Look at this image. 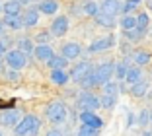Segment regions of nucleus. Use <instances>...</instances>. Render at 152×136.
I'll list each match as a JSON object with an SVG mask.
<instances>
[{
	"label": "nucleus",
	"instance_id": "1",
	"mask_svg": "<svg viewBox=\"0 0 152 136\" xmlns=\"http://www.w3.org/2000/svg\"><path fill=\"white\" fill-rule=\"evenodd\" d=\"M41 128V121L35 115H26L18 121V124L14 127V134L16 136H37Z\"/></svg>",
	"mask_w": 152,
	"mask_h": 136
},
{
	"label": "nucleus",
	"instance_id": "2",
	"mask_svg": "<svg viewBox=\"0 0 152 136\" xmlns=\"http://www.w3.org/2000/svg\"><path fill=\"white\" fill-rule=\"evenodd\" d=\"M45 115L53 124H63L66 121V115H68V109L63 101H51L49 105L45 107Z\"/></svg>",
	"mask_w": 152,
	"mask_h": 136
},
{
	"label": "nucleus",
	"instance_id": "3",
	"mask_svg": "<svg viewBox=\"0 0 152 136\" xmlns=\"http://www.w3.org/2000/svg\"><path fill=\"white\" fill-rule=\"evenodd\" d=\"M113 68H115V62H113V60H105V62H102V64H98L96 68H92L96 86L107 84L109 78H113Z\"/></svg>",
	"mask_w": 152,
	"mask_h": 136
},
{
	"label": "nucleus",
	"instance_id": "4",
	"mask_svg": "<svg viewBox=\"0 0 152 136\" xmlns=\"http://www.w3.org/2000/svg\"><path fill=\"white\" fill-rule=\"evenodd\" d=\"M4 64H8V68L12 70H22L27 64V55L20 49H8V53L4 55Z\"/></svg>",
	"mask_w": 152,
	"mask_h": 136
},
{
	"label": "nucleus",
	"instance_id": "5",
	"mask_svg": "<svg viewBox=\"0 0 152 136\" xmlns=\"http://www.w3.org/2000/svg\"><path fill=\"white\" fill-rule=\"evenodd\" d=\"M76 109L80 111H92V113H96V109H99V99L94 95V93L90 92H84L78 95V99H76Z\"/></svg>",
	"mask_w": 152,
	"mask_h": 136
},
{
	"label": "nucleus",
	"instance_id": "6",
	"mask_svg": "<svg viewBox=\"0 0 152 136\" xmlns=\"http://www.w3.org/2000/svg\"><path fill=\"white\" fill-rule=\"evenodd\" d=\"M22 119V113H20V109H6L0 113V124L6 128H14L16 124H18V121Z\"/></svg>",
	"mask_w": 152,
	"mask_h": 136
},
{
	"label": "nucleus",
	"instance_id": "7",
	"mask_svg": "<svg viewBox=\"0 0 152 136\" xmlns=\"http://www.w3.org/2000/svg\"><path fill=\"white\" fill-rule=\"evenodd\" d=\"M68 31V18L66 16H57V18L53 20V23H51V35L53 37H63L66 35Z\"/></svg>",
	"mask_w": 152,
	"mask_h": 136
},
{
	"label": "nucleus",
	"instance_id": "8",
	"mask_svg": "<svg viewBox=\"0 0 152 136\" xmlns=\"http://www.w3.org/2000/svg\"><path fill=\"white\" fill-rule=\"evenodd\" d=\"M92 70V64H90V60H82V62H78L76 66H72V70H70V74H68V78L70 80H74V82H80L82 78H84L88 72Z\"/></svg>",
	"mask_w": 152,
	"mask_h": 136
},
{
	"label": "nucleus",
	"instance_id": "9",
	"mask_svg": "<svg viewBox=\"0 0 152 136\" xmlns=\"http://www.w3.org/2000/svg\"><path fill=\"white\" fill-rule=\"evenodd\" d=\"M115 45V37L113 35H109V37H102V39H96L94 43L88 47V53H102V51H105V49H109V47H113Z\"/></svg>",
	"mask_w": 152,
	"mask_h": 136
},
{
	"label": "nucleus",
	"instance_id": "10",
	"mask_svg": "<svg viewBox=\"0 0 152 136\" xmlns=\"http://www.w3.org/2000/svg\"><path fill=\"white\" fill-rule=\"evenodd\" d=\"M80 121H82V124L92 127V128H98V130L103 127V121L96 113H92V111H80Z\"/></svg>",
	"mask_w": 152,
	"mask_h": 136
},
{
	"label": "nucleus",
	"instance_id": "11",
	"mask_svg": "<svg viewBox=\"0 0 152 136\" xmlns=\"http://www.w3.org/2000/svg\"><path fill=\"white\" fill-rule=\"evenodd\" d=\"M33 55H35L37 60L47 62L55 55V51H53V47H51L49 43H41V45H37V47H33Z\"/></svg>",
	"mask_w": 152,
	"mask_h": 136
},
{
	"label": "nucleus",
	"instance_id": "12",
	"mask_svg": "<svg viewBox=\"0 0 152 136\" xmlns=\"http://www.w3.org/2000/svg\"><path fill=\"white\" fill-rule=\"evenodd\" d=\"M82 53V47L78 43H74V41H70V43H64L63 49H61V55H63L64 58H68V60H72V58H78Z\"/></svg>",
	"mask_w": 152,
	"mask_h": 136
},
{
	"label": "nucleus",
	"instance_id": "13",
	"mask_svg": "<svg viewBox=\"0 0 152 136\" xmlns=\"http://www.w3.org/2000/svg\"><path fill=\"white\" fill-rule=\"evenodd\" d=\"M99 12L109 14V16H113V18H115L117 14L121 12V2H119V0H103Z\"/></svg>",
	"mask_w": 152,
	"mask_h": 136
},
{
	"label": "nucleus",
	"instance_id": "14",
	"mask_svg": "<svg viewBox=\"0 0 152 136\" xmlns=\"http://www.w3.org/2000/svg\"><path fill=\"white\" fill-rule=\"evenodd\" d=\"M22 22H23V27H33L37 25V22H39V10L37 8H29L23 12L22 16Z\"/></svg>",
	"mask_w": 152,
	"mask_h": 136
},
{
	"label": "nucleus",
	"instance_id": "15",
	"mask_svg": "<svg viewBox=\"0 0 152 136\" xmlns=\"http://www.w3.org/2000/svg\"><path fill=\"white\" fill-rule=\"evenodd\" d=\"M45 64L49 66L51 70H64V68L68 66V58H64L63 55H53Z\"/></svg>",
	"mask_w": 152,
	"mask_h": 136
},
{
	"label": "nucleus",
	"instance_id": "16",
	"mask_svg": "<svg viewBox=\"0 0 152 136\" xmlns=\"http://www.w3.org/2000/svg\"><path fill=\"white\" fill-rule=\"evenodd\" d=\"M37 10H39V14H45V16H55L58 10V2H55V0H41Z\"/></svg>",
	"mask_w": 152,
	"mask_h": 136
},
{
	"label": "nucleus",
	"instance_id": "17",
	"mask_svg": "<svg viewBox=\"0 0 152 136\" xmlns=\"http://www.w3.org/2000/svg\"><path fill=\"white\" fill-rule=\"evenodd\" d=\"M2 22H4V25L8 27V29H12V31H20V29H23L22 14H18V16H4V18H2Z\"/></svg>",
	"mask_w": 152,
	"mask_h": 136
},
{
	"label": "nucleus",
	"instance_id": "18",
	"mask_svg": "<svg viewBox=\"0 0 152 136\" xmlns=\"http://www.w3.org/2000/svg\"><path fill=\"white\" fill-rule=\"evenodd\" d=\"M2 12L6 16H18V14H22V4L18 0H6L2 4Z\"/></svg>",
	"mask_w": 152,
	"mask_h": 136
},
{
	"label": "nucleus",
	"instance_id": "19",
	"mask_svg": "<svg viewBox=\"0 0 152 136\" xmlns=\"http://www.w3.org/2000/svg\"><path fill=\"white\" fill-rule=\"evenodd\" d=\"M146 93H148V82H144L142 78L131 86V95H134V97H144Z\"/></svg>",
	"mask_w": 152,
	"mask_h": 136
},
{
	"label": "nucleus",
	"instance_id": "20",
	"mask_svg": "<svg viewBox=\"0 0 152 136\" xmlns=\"http://www.w3.org/2000/svg\"><path fill=\"white\" fill-rule=\"evenodd\" d=\"M94 20H96V23L102 25V27H113L115 25V18L109 16V14H103V12H98L94 16Z\"/></svg>",
	"mask_w": 152,
	"mask_h": 136
},
{
	"label": "nucleus",
	"instance_id": "21",
	"mask_svg": "<svg viewBox=\"0 0 152 136\" xmlns=\"http://www.w3.org/2000/svg\"><path fill=\"white\" fill-rule=\"evenodd\" d=\"M140 78H142V74H140V68H139V66H129V68H127V72H125V80L131 84V86H133L134 82H139Z\"/></svg>",
	"mask_w": 152,
	"mask_h": 136
},
{
	"label": "nucleus",
	"instance_id": "22",
	"mask_svg": "<svg viewBox=\"0 0 152 136\" xmlns=\"http://www.w3.org/2000/svg\"><path fill=\"white\" fill-rule=\"evenodd\" d=\"M68 74L64 70H51V82L57 84V86H64V84L68 82Z\"/></svg>",
	"mask_w": 152,
	"mask_h": 136
},
{
	"label": "nucleus",
	"instance_id": "23",
	"mask_svg": "<svg viewBox=\"0 0 152 136\" xmlns=\"http://www.w3.org/2000/svg\"><path fill=\"white\" fill-rule=\"evenodd\" d=\"M127 68H129V62H127V60L117 62V64H115V68H113V76L117 78V82H119V80H125V72H127Z\"/></svg>",
	"mask_w": 152,
	"mask_h": 136
},
{
	"label": "nucleus",
	"instance_id": "24",
	"mask_svg": "<svg viewBox=\"0 0 152 136\" xmlns=\"http://www.w3.org/2000/svg\"><path fill=\"white\" fill-rule=\"evenodd\" d=\"M123 35H125L129 41L137 43V41H140L144 37V31H140L139 27H134V29H125V31H123Z\"/></svg>",
	"mask_w": 152,
	"mask_h": 136
},
{
	"label": "nucleus",
	"instance_id": "25",
	"mask_svg": "<svg viewBox=\"0 0 152 136\" xmlns=\"http://www.w3.org/2000/svg\"><path fill=\"white\" fill-rule=\"evenodd\" d=\"M18 49L22 51V53H26V55H31L33 53V43H31V39H27V37H22V39H18Z\"/></svg>",
	"mask_w": 152,
	"mask_h": 136
},
{
	"label": "nucleus",
	"instance_id": "26",
	"mask_svg": "<svg viewBox=\"0 0 152 136\" xmlns=\"http://www.w3.org/2000/svg\"><path fill=\"white\" fill-rule=\"evenodd\" d=\"M150 53L148 51H137L134 53V62H137V66H146L148 62H150Z\"/></svg>",
	"mask_w": 152,
	"mask_h": 136
},
{
	"label": "nucleus",
	"instance_id": "27",
	"mask_svg": "<svg viewBox=\"0 0 152 136\" xmlns=\"http://www.w3.org/2000/svg\"><path fill=\"white\" fill-rule=\"evenodd\" d=\"M121 27H123V29H134V27H137V18L131 16V14H123V18H121Z\"/></svg>",
	"mask_w": 152,
	"mask_h": 136
},
{
	"label": "nucleus",
	"instance_id": "28",
	"mask_svg": "<svg viewBox=\"0 0 152 136\" xmlns=\"http://www.w3.org/2000/svg\"><path fill=\"white\" fill-rule=\"evenodd\" d=\"M119 89H121V86H119L117 82H111V80H109L107 84H103V93H105V95H113V97H117Z\"/></svg>",
	"mask_w": 152,
	"mask_h": 136
},
{
	"label": "nucleus",
	"instance_id": "29",
	"mask_svg": "<svg viewBox=\"0 0 152 136\" xmlns=\"http://www.w3.org/2000/svg\"><path fill=\"white\" fill-rule=\"evenodd\" d=\"M137 18V27H139L140 31H144L146 33V29H148V23H150V16L148 14H139V16H134Z\"/></svg>",
	"mask_w": 152,
	"mask_h": 136
},
{
	"label": "nucleus",
	"instance_id": "30",
	"mask_svg": "<svg viewBox=\"0 0 152 136\" xmlns=\"http://www.w3.org/2000/svg\"><path fill=\"white\" fill-rule=\"evenodd\" d=\"M117 103V97L113 95H105V93H102V97H99V105L103 107V109H113Z\"/></svg>",
	"mask_w": 152,
	"mask_h": 136
},
{
	"label": "nucleus",
	"instance_id": "31",
	"mask_svg": "<svg viewBox=\"0 0 152 136\" xmlns=\"http://www.w3.org/2000/svg\"><path fill=\"white\" fill-rule=\"evenodd\" d=\"M92 68H94V66H92ZM78 84H80L84 89H92V88H96V80H94V74H92V70H90L88 74H86Z\"/></svg>",
	"mask_w": 152,
	"mask_h": 136
},
{
	"label": "nucleus",
	"instance_id": "32",
	"mask_svg": "<svg viewBox=\"0 0 152 136\" xmlns=\"http://www.w3.org/2000/svg\"><path fill=\"white\" fill-rule=\"evenodd\" d=\"M98 12H99V6L96 4V2L88 0V2L84 4V14H86V16H92V18H94V16H96Z\"/></svg>",
	"mask_w": 152,
	"mask_h": 136
},
{
	"label": "nucleus",
	"instance_id": "33",
	"mask_svg": "<svg viewBox=\"0 0 152 136\" xmlns=\"http://www.w3.org/2000/svg\"><path fill=\"white\" fill-rule=\"evenodd\" d=\"M98 128H92V127H86V124H82L80 128H78V132H76V136H98Z\"/></svg>",
	"mask_w": 152,
	"mask_h": 136
},
{
	"label": "nucleus",
	"instance_id": "34",
	"mask_svg": "<svg viewBox=\"0 0 152 136\" xmlns=\"http://www.w3.org/2000/svg\"><path fill=\"white\" fill-rule=\"evenodd\" d=\"M8 47H10V39L6 35H2L0 37V57H4L8 53Z\"/></svg>",
	"mask_w": 152,
	"mask_h": 136
},
{
	"label": "nucleus",
	"instance_id": "35",
	"mask_svg": "<svg viewBox=\"0 0 152 136\" xmlns=\"http://www.w3.org/2000/svg\"><path fill=\"white\" fill-rule=\"evenodd\" d=\"M51 37H53V35H51L49 31H41V33H37V35H35V41H37L39 45H41V43H49Z\"/></svg>",
	"mask_w": 152,
	"mask_h": 136
},
{
	"label": "nucleus",
	"instance_id": "36",
	"mask_svg": "<svg viewBox=\"0 0 152 136\" xmlns=\"http://www.w3.org/2000/svg\"><path fill=\"white\" fill-rule=\"evenodd\" d=\"M148 123H150V113H148V109H144L142 113H140V117H139V124L146 127Z\"/></svg>",
	"mask_w": 152,
	"mask_h": 136
},
{
	"label": "nucleus",
	"instance_id": "37",
	"mask_svg": "<svg viewBox=\"0 0 152 136\" xmlns=\"http://www.w3.org/2000/svg\"><path fill=\"white\" fill-rule=\"evenodd\" d=\"M6 78H8L10 82H18L20 80V70H12V68H10V70L6 72Z\"/></svg>",
	"mask_w": 152,
	"mask_h": 136
},
{
	"label": "nucleus",
	"instance_id": "38",
	"mask_svg": "<svg viewBox=\"0 0 152 136\" xmlns=\"http://www.w3.org/2000/svg\"><path fill=\"white\" fill-rule=\"evenodd\" d=\"M45 136H64V134H63V130H58V128H51V130H47Z\"/></svg>",
	"mask_w": 152,
	"mask_h": 136
},
{
	"label": "nucleus",
	"instance_id": "39",
	"mask_svg": "<svg viewBox=\"0 0 152 136\" xmlns=\"http://www.w3.org/2000/svg\"><path fill=\"white\" fill-rule=\"evenodd\" d=\"M133 123H134V115L129 113V117H127V127H133Z\"/></svg>",
	"mask_w": 152,
	"mask_h": 136
},
{
	"label": "nucleus",
	"instance_id": "40",
	"mask_svg": "<svg viewBox=\"0 0 152 136\" xmlns=\"http://www.w3.org/2000/svg\"><path fill=\"white\" fill-rule=\"evenodd\" d=\"M4 29H6V25H4V22H2V20H0V37L4 35Z\"/></svg>",
	"mask_w": 152,
	"mask_h": 136
},
{
	"label": "nucleus",
	"instance_id": "41",
	"mask_svg": "<svg viewBox=\"0 0 152 136\" xmlns=\"http://www.w3.org/2000/svg\"><path fill=\"white\" fill-rule=\"evenodd\" d=\"M127 2H131V4H134V6H139L142 0H127Z\"/></svg>",
	"mask_w": 152,
	"mask_h": 136
},
{
	"label": "nucleus",
	"instance_id": "42",
	"mask_svg": "<svg viewBox=\"0 0 152 136\" xmlns=\"http://www.w3.org/2000/svg\"><path fill=\"white\" fill-rule=\"evenodd\" d=\"M2 70H4V58L0 57V72H2Z\"/></svg>",
	"mask_w": 152,
	"mask_h": 136
},
{
	"label": "nucleus",
	"instance_id": "43",
	"mask_svg": "<svg viewBox=\"0 0 152 136\" xmlns=\"http://www.w3.org/2000/svg\"><path fill=\"white\" fill-rule=\"evenodd\" d=\"M146 4H148V10H152V0H146Z\"/></svg>",
	"mask_w": 152,
	"mask_h": 136
},
{
	"label": "nucleus",
	"instance_id": "44",
	"mask_svg": "<svg viewBox=\"0 0 152 136\" xmlns=\"http://www.w3.org/2000/svg\"><path fill=\"white\" fill-rule=\"evenodd\" d=\"M142 136H152V132H144V134Z\"/></svg>",
	"mask_w": 152,
	"mask_h": 136
},
{
	"label": "nucleus",
	"instance_id": "45",
	"mask_svg": "<svg viewBox=\"0 0 152 136\" xmlns=\"http://www.w3.org/2000/svg\"><path fill=\"white\" fill-rule=\"evenodd\" d=\"M150 123H152V113H150Z\"/></svg>",
	"mask_w": 152,
	"mask_h": 136
},
{
	"label": "nucleus",
	"instance_id": "46",
	"mask_svg": "<svg viewBox=\"0 0 152 136\" xmlns=\"http://www.w3.org/2000/svg\"><path fill=\"white\" fill-rule=\"evenodd\" d=\"M0 10H2V4H0Z\"/></svg>",
	"mask_w": 152,
	"mask_h": 136
},
{
	"label": "nucleus",
	"instance_id": "47",
	"mask_svg": "<svg viewBox=\"0 0 152 136\" xmlns=\"http://www.w3.org/2000/svg\"><path fill=\"white\" fill-rule=\"evenodd\" d=\"M0 136H2V132H0Z\"/></svg>",
	"mask_w": 152,
	"mask_h": 136
}]
</instances>
